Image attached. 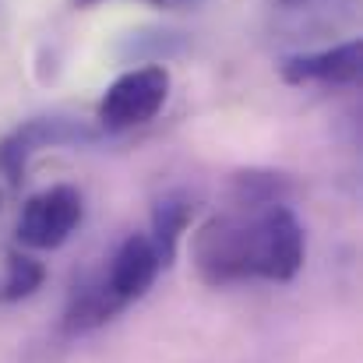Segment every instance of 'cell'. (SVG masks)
I'll return each instance as SVG.
<instances>
[{
    "label": "cell",
    "mask_w": 363,
    "mask_h": 363,
    "mask_svg": "<svg viewBox=\"0 0 363 363\" xmlns=\"http://www.w3.org/2000/svg\"><path fill=\"white\" fill-rule=\"evenodd\" d=\"M230 194L240 212H261L272 205H286V198L293 194V180L275 169H240L233 177Z\"/></svg>",
    "instance_id": "obj_11"
},
{
    "label": "cell",
    "mask_w": 363,
    "mask_h": 363,
    "mask_svg": "<svg viewBox=\"0 0 363 363\" xmlns=\"http://www.w3.org/2000/svg\"><path fill=\"white\" fill-rule=\"evenodd\" d=\"M82 219H85L82 191L71 184H53L25 201L14 237L28 250H57L74 237Z\"/></svg>",
    "instance_id": "obj_4"
},
{
    "label": "cell",
    "mask_w": 363,
    "mask_h": 363,
    "mask_svg": "<svg viewBox=\"0 0 363 363\" xmlns=\"http://www.w3.org/2000/svg\"><path fill=\"white\" fill-rule=\"evenodd\" d=\"M303 226L289 205L254 212V279L289 282L303 268Z\"/></svg>",
    "instance_id": "obj_5"
},
{
    "label": "cell",
    "mask_w": 363,
    "mask_h": 363,
    "mask_svg": "<svg viewBox=\"0 0 363 363\" xmlns=\"http://www.w3.org/2000/svg\"><path fill=\"white\" fill-rule=\"evenodd\" d=\"M92 141H99V130L78 117L50 113V117L21 121L0 138V177L11 187H18L25 180L32 155H39L43 148H78V145H92Z\"/></svg>",
    "instance_id": "obj_3"
},
{
    "label": "cell",
    "mask_w": 363,
    "mask_h": 363,
    "mask_svg": "<svg viewBox=\"0 0 363 363\" xmlns=\"http://www.w3.org/2000/svg\"><path fill=\"white\" fill-rule=\"evenodd\" d=\"M78 7H96V4H103V0H74ZM145 4H152V7H184L187 0H145Z\"/></svg>",
    "instance_id": "obj_14"
},
{
    "label": "cell",
    "mask_w": 363,
    "mask_h": 363,
    "mask_svg": "<svg viewBox=\"0 0 363 363\" xmlns=\"http://www.w3.org/2000/svg\"><path fill=\"white\" fill-rule=\"evenodd\" d=\"M184 50H187V39L177 28H141V32H130L121 46L123 60H138V64H166L180 57Z\"/></svg>",
    "instance_id": "obj_12"
},
{
    "label": "cell",
    "mask_w": 363,
    "mask_h": 363,
    "mask_svg": "<svg viewBox=\"0 0 363 363\" xmlns=\"http://www.w3.org/2000/svg\"><path fill=\"white\" fill-rule=\"evenodd\" d=\"M123 311V303L113 296L110 282H106V272L103 268H92L85 275L74 279L71 293H67V303H64V332L67 335H85V332H96L103 328L106 321H113Z\"/></svg>",
    "instance_id": "obj_8"
},
{
    "label": "cell",
    "mask_w": 363,
    "mask_h": 363,
    "mask_svg": "<svg viewBox=\"0 0 363 363\" xmlns=\"http://www.w3.org/2000/svg\"><path fill=\"white\" fill-rule=\"evenodd\" d=\"M275 7L296 39H318L321 32L353 18V0H279Z\"/></svg>",
    "instance_id": "obj_10"
},
{
    "label": "cell",
    "mask_w": 363,
    "mask_h": 363,
    "mask_svg": "<svg viewBox=\"0 0 363 363\" xmlns=\"http://www.w3.org/2000/svg\"><path fill=\"white\" fill-rule=\"evenodd\" d=\"M360 39L335 43L314 53H289L279 60V74L286 85H353L363 71Z\"/></svg>",
    "instance_id": "obj_6"
},
{
    "label": "cell",
    "mask_w": 363,
    "mask_h": 363,
    "mask_svg": "<svg viewBox=\"0 0 363 363\" xmlns=\"http://www.w3.org/2000/svg\"><path fill=\"white\" fill-rule=\"evenodd\" d=\"M166 99H169V71L162 64L123 71L99 99V110H96L99 134H123L155 121Z\"/></svg>",
    "instance_id": "obj_2"
},
{
    "label": "cell",
    "mask_w": 363,
    "mask_h": 363,
    "mask_svg": "<svg viewBox=\"0 0 363 363\" xmlns=\"http://www.w3.org/2000/svg\"><path fill=\"white\" fill-rule=\"evenodd\" d=\"M191 261L198 279L212 289L254 279V212L205 219L191 237Z\"/></svg>",
    "instance_id": "obj_1"
},
{
    "label": "cell",
    "mask_w": 363,
    "mask_h": 363,
    "mask_svg": "<svg viewBox=\"0 0 363 363\" xmlns=\"http://www.w3.org/2000/svg\"><path fill=\"white\" fill-rule=\"evenodd\" d=\"M103 272H106V282H110L113 296L127 307L155 286V279L162 272V261H159L155 247L145 233H130V237L121 240V247L113 250V257Z\"/></svg>",
    "instance_id": "obj_7"
},
{
    "label": "cell",
    "mask_w": 363,
    "mask_h": 363,
    "mask_svg": "<svg viewBox=\"0 0 363 363\" xmlns=\"http://www.w3.org/2000/svg\"><path fill=\"white\" fill-rule=\"evenodd\" d=\"M46 282V264L25 250H7V275H4V300H28Z\"/></svg>",
    "instance_id": "obj_13"
},
{
    "label": "cell",
    "mask_w": 363,
    "mask_h": 363,
    "mask_svg": "<svg viewBox=\"0 0 363 363\" xmlns=\"http://www.w3.org/2000/svg\"><path fill=\"white\" fill-rule=\"evenodd\" d=\"M191 216H194V198L187 191H166L155 205H152V247L162 261V268L173 264L177 257V247L180 237L187 233L191 226Z\"/></svg>",
    "instance_id": "obj_9"
}]
</instances>
